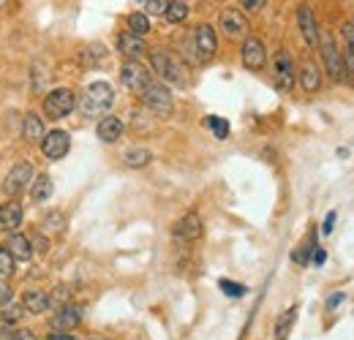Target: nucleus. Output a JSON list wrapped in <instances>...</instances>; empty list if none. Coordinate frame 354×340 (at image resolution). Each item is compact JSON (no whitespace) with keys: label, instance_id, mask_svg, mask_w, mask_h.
<instances>
[{"label":"nucleus","instance_id":"obj_6","mask_svg":"<svg viewBox=\"0 0 354 340\" xmlns=\"http://www.w3.org/2000/svg\"><path fill=\"white\" fill-rule=\"evenodd\" d=\"M191 46H194L196 63H210V60L216 57V52H218V36H216V28H213V25H207V22L196 25Z\"/></svg>","mask_w":354,"mask_h":340},{"label":"nucleus","instance_id":"obj_29","mask_svg":"<svg viewBox=\"0 0 354 340\" xmlns=\"http://www.w3.org/2000/svg\"><path fill=\"white\" fill-rule=\"evenodd\" d=\"M205 128H210L216 139H226L229 136V123L223 117H205Z\"/></svg>","mask_w":354,"mask_h":340},{"label":"nucleus","instance_id":"obj_33","mask_svg":"<svg viewBox=\"0 0 354 340\" xmlns=\"http://www.w3.org/2000/svg\"><path fill=\"white\" fill-rule=\"evenodd\" d=\"M221 289L223 294H229V297H243L245 294V289L240 283H232V281H221Z\"/></svg>","mask_w":354,"mask_h":340},{"label":"nucleus","instance_id":"obj_36","mask_svg":"<svg viewBox=\"0 0 354 340\" xmlns=\"http://www.w3.org/2000/svg\"><path fill=\"white\" fill-rule=\"evenodd\" d=\"M333 226H335V210H333V213H327V218H324V223H322V234L327 237V234L333 232Z\"/></svg>","mask_w":354,"mask_h":340},{"label":"nucleus","instance_id":"obj_15","mask_svg":"<svg viewBox=\"0 0 354 340\" xmlns=\"http://www.w3.org/2000/svg\"><path fill=\"white\" fill-rule=\"evenodd\" d=\"M202 232H205L202 218H199L196 213H188V215H183V218L177 220L175 240H180V243H196V240L202 237Z\"/></svg>","mask_w":354,"mask_h":340},{"label":"nucleus","instance_id":"obj_7","mask_svg":"<svg viewBox=\"0 0 354 340\" xmlns=\"http://www.w3.org/2000/svg\"><path fill=\"white\" fill-rule=\"evenodd\" d=\"M272 77H275V85L281 90H292L295 82H297V71H295V60L286 49H278L275 57H272Z\"/></svg>","mask_w":354,"mask_h":340},{"label":"nucleus","instance_id":"obj_25","mask_svg":"<svg viewBox=\"0 0 354 340\" xmlns=\"http://www.w3.org/2000/svg\"><path fill=\"white\" fill-rule=\"evenodd\" d=\"M188 11H191L188 0H169V6H167V11H164V19H167L169 25H180V22L188 19Z\"/></svg>","mask_w":354,"mask_h":340},{"label":"nucleus","instance_id":"obj_37","mask_svg":"<svg viewBox=\"0 0 354 340\" xmlns=\"http://www.w3.org/2000/svg\"><path fill=\"white\" fill-rule=\"evenodd\" d=\"M8 340H36V335H33L30 330H17Z\"/></svg>","mask_w":354,"mask_h":340},{"label":"nucleus","instance_id":"obj_40","mask_svg":"<svg viewBox=\"0 0 354 340\" xmlns=\"http://www.w3.org/2000/svg\"><path fill=\"white\" fill-rule=\"evenodd\" d=\"M44 340H77L71 332H49Z\"/></svg>","mask_w":354,"mask_h":340},{"label":"nucleus","instance_id":"obj_21","mask_svg":"<svg viewBox=\"0 0 354 340\" xmlns=\"http://www.w3.org/2000/svg\"><path fill=\"white\" fill-rule=\"evenodd\" d=\"M44 133H46L44 120H41L36 112H28V115H25V120H22V136H25L28 142H33V144H36V142H41V139H44Z\"/></svg>","mask_w":354,"mask_h":340},{"label":"nucleus","instance_id":"obj_1","mask_svg":"<svg viewBox=\"0 0 354 340\" xmlns=\"http://www.w3.org/2000/svg\"><path fill=\"white\" fill-rule=\"evenodd\" d=\"M115 104V90L109 82H93L85 87V93L77 98V106L85 117H101L112 109Z\"/></svg>","mask_w":354,"mask_h":340},{"label":"nucleus","instance_id":"obj_27","mask_svg":"<svg viewBox=\"0 0 354 340\" xmlns=\"http://www.w3.org/2000/svg\"><path fill=\"white\" fill-rule=\"evenodd\" d=\"M295 316H297V310L295 308H289L281 319H278V324H275V338L278 340H286V335H289V327L295 324Z\"/></svg>","mask_w":354,"mask_h":340},{"label":"nucleus","instance_id":"obj_24","mask_svg":"<svg viewBox=\"0 0 354 340\" xmlns=\"http://www.w3.org/2000/svg\"><path fill=\"white\" fill-rule=\"evenodd\" d=\"M153 161V153L147 150V147H131V150H126V155H123V164L129 167V169H142V167H147Z\"/></svg>","mask_w":354,"mask_h":340},{"label":"nucleus","instance_id":"obj_31","mask_svg":"<svg viewBox=\"0 0 354 340\" xmlns=\"http://www.w3.org/2000/svg\"><path fill=\"white\" fill-rule=\"evenodd\" d=\"M14 270H17L14 256L8 254L6 248H0V278H11V275H14Z\"/></svg>","mask_w":354,"mask_h":340},{"label":"nucleus","instance_id":"obj_10","mask_svg":"<svg viewBox=\"0 0 354 340\" xmlns=\"http://www.w3.org/2000/svg\"><path fill=\"white\" fill-rule=\"evenodd\" d=\"M80 321H82V305L66 302V305H60L57 313L52 316V330H55V332H71V330L80 327Z\"/></svg>","mask_w":354,"mask_h":340},{"label":"nucleus","instance_id":"obj_41","mask_svg":"<svg viewBox=\"0 0 354 340\" xmlns=\"http://www.w3.org/2000/svg\"><path fill=\"white\" fill-rule=\"evenodd\" d=\"M338 302H344V294H333V297L327 299V308H330V310H333V308H335V305H338Z\"/></svg>","mask_w":354,"mask_h":340},{"label":"nucleus","instance_id":"obj_42","mask_svg":"<svg viewBox=\"0 0 354 340\" xmlns=\"http://www.w3.org/2000/svg\"><path fill=\"white\" fill-rule=\"evenodd\" d=\"M6 6H8V0H0V11H3V8H6Z\"/></svg>","mask_w":354,"mask_h":340},{"label":"nucleus","instance_id":"obj_2","mask_svg":"<svg viewBox=\"0 0 354 340\" xmlns=\"http://www.w3.org/2000/svg\"><path fill=\"white\" fill-rule=\"evenodd\" d=\"M150 66H153V71L158 74V79H161L164 85L183 87L185 82H188L185 63L177 60L175 55L167 52V49H153V52H150Z\"/></svg>","mask_w":354,"mask_h":340},{"label":"nucleus","instance_id":"obj_8","mask_svg":"<svg viewBox=\"0 0 354 340\" xmlns=\"http://www.w3.org/2000/svg\"><path fill=\"white\" fill-rule=\"evenodd\" d=\"M39 144H41V153L49 161H63L68 155V150H71V136L63 128H55V131H46L44 139Z\"/></svg>","mask_w":354,"mask_h":340},{"label":"nucleus","instance_id":"obj_32","mask_svg":"<svg viewBox=\"0 0 354 340\" xmlns=\"http://www.w3.org/2000/svg\"><path fill=\"white\" fill-rule=\"evenodd\" d=\"M167 6H169V0H145V14L147 17H164V11H167Z\"/></svg>","mask_w":354,"mask_h":340},{"label":"nucleus","instance_id":"obj_11","mask_svg":"<svg viewBox=\"0 0 354 340\" xmlns=\"http://www.w3.org/2000/svg\"><path fill=\"white\" fill-rule=\"evenodd\" d=\"M33 167L30 164H17V167H11V171L6 174V182H3V191L8 193V196H17V193H22L30 182H33Z\"/></svg>","mask_w":354,"mask_h":340},{"label":"nucleus","instance_id":"obj_19","mask_svg":"<svg viewBox=\"0 0 354 340\" xmlns=\"http://www.w3.org/2000/svg\"><path fill=\"white\" fill-rule=\"evenodd\" d=\"M6 251L14 256V261H30V256H33V243L25 237V234H8V245H6Z\"/></svg>","mask_w":354,"mask_h":340},{"label":"nucleus","instance_id":"obj_28","mask_svg":"<svg viewBox=\"0 0 354 340\" xmlns=\"http://www.w3.org/2000/svg\"><path fill=\"white\" fill-rule=\"evenodd\" d=\"M22 316H25V308H22V305H14V302L3 305V313H0L3 324H17V321H19Z\"/></svg>","mask_w":354,"mask_h":340},{"label":"nucleus","instance_id":"obj_30","mask_svg":"<svg viewBox=\"0 0 354 340\" xmlns=\"http://www.w3.org/2000/svg\"><path fill=\"white\" fill-rule=\"evenodd\" d=\"M104 57H106V52H104L101 46H88L85 55H82V63H85L88 68H93V66H98Z\"/></svg>","mask_w":354,"mask_h":340},{"label":"nucleus","instance_id":"obj_35","mask_svg":"<svg viewBox=\"0 0 354 340\" xmlns=\"http://www.w3.org/2000/svg\"><path fill=\"white\" fill-rule=\"evenodd\" d=\"M11 297H14V294H11V286H6V281L0 278V305H8Z\"/></svg>","mask_w":354,"mask_h":340},{"label":"nucleus","instance_id":"obj_22","mask_svg":"<svg viewBox=\"0 0 354 340\" xmlns=\"http://www.w3.org/2000/svg\"><path fill=\"white\" fill-rule=\"evenodd\" d=\"M52 191H55V185H52V177H49L46 171H41V174L33 177V182H30V196H33L36 205L46 202V199L52 196Z\"/></svg>","mask_w":354,"mask_h":340},{"label":"nucleus","instance_id":"obj_16","mask_svg":"<svg viewBox=\"0 0 354 340\" xmlns=\"http://www.w3.org/2000/svg\"><path fill=\"white\" fill-rule=\"evenodd\" d=\"M98 139L101 142H106V144H115V142H120V136L126 133V123L120 120V117H115V115H104L101 120H98Z\"/></svg>","mask_w":354,"mask_h":340},{"label":"nucleus","instance_id":"obj_12","mask_svg":"<svg viewBox=\"0 0 354 340\" xmlns=\"http://www.w3.org/2000/svg\"><path fill=\"white\" fill-rule=\"evenodd\" d=\"M240 57H243V66L248 68V71H262L267 63V52H265V41L262 39H257V36H248L245 41H243V52H240Z\"/></svg>","mask_w":354,"mask_h":340},{"label":"nucleus","instance_id":"obj_4","mask_svg":"<svg viewBox=\"0 0 354 340\" xmlns=\"http://www.w3.org/2000/svg\"><path fill=\"white\" fill-rule=\"evenodd\" d=\"M319 49H322V60H324V71H327V77H330L333 82H338V85L346 82V79H349V71H346L344 55H341V49H338L335 39H333L330 33L319 36Z\"/></svg>","mask_w":354,"mask_h":340},{"label":"nucleus","instance_id":"obj_9","mask_svg":"<svg viewBox=\"0 0 354 340\" xmlns=\"http://www.w3.org/2000/svg\"><path fill=\"white\" fill-rule=\"evenodd\" d=\"M150 79H153L150 68H145L139 60H126L120 66V85L126 87V90H131V93H139Z\"/></svg>","mask_w":354,"mask_h":340},{"label":"nucleus","instance_id":"obj_5","mask_svg":"<svg viewBox=\"0 0 354 340\" xmlns=\"http://www.w3.org/2000/svg\"><path fill=\"white\" fill-rule=\"evenodd\" d=\"M74 106H77V95L68 87H55V90H49V95L44 98V115L49 120L68 117L74 112Z\"/></svg>","mask_w":354,"mask_h":340},{"label":"nucleus","instance_id":"obj_14","mask_svg":"<svg viewBox=\"0 0 354 340\" xmlns=\"http://www.w3.org/2000/svg\"><path fill=\"white\" fill-rule=\"evenodd\" d=\"M297 28H300L303 41L308 44V46H319V36H322V30H319V25H316L313 8H310L308 3H303V6L297 8Z\"/></svg>","mask_w":354,"mask_h":340},{"label":"nucleus","instance_id":"obj_3","mask_svg":"<svg viewBox=\"0 0 354 340\" xmlns=\"http://www.w3.org/2000/svg\"><path fill=\"white\" fill-rule=\"evenodd\" d=\"M139 95H142V104L150 112L161 115V117H169L175 112V95H172L169 85H164V82H153L150 79L147 85L139 90Z\"/></svg>","mask_w":354,"mask_h":340},{"label":"nucleus","instance_id":"obj_20","mask_svg":"<svg viewBox=\"0 0 354 340\" xmlns=\"http://www.w3.org/2000/svg\"><path fill=\"white\" fill-rule=\"evenodd\" d=\"M297 82L300 87L306 90V93H316L319 87H322V71H319V66L316 63H303V68H300V74H297Z\"/></svg>","mask_w":354,"mask_h":340},{"label":"nucleus","instance_id":"obj_39","mask_svg":"<svg viewBox=\"0 0 354 340\" xmlns=\"http://www.w3.org/2000/svg\"><path fill=\"white\" fill-rule=\"evenodd\" d=\"M313 264H316V267H322V264H324V261H327V254H324V251H322V248H313Z\"/></svg>","mask_w":354,"mask_h":340},{"label":"nucleus","instance_id":"obj_18","mask_svg":"<svg viewBox=\"0 0 354 340\" xmlns=\"http://www.w3.org/2000/svg\"><path fill=\"white\" fill-rule=\"evenodd\" d=\"M118 49H120V55L126 60H139V57H145V39L133 36L131 30H126V33L118 36Z\"/></svg>","mask_w":354,"mask_h":340},{"label":"nucleus","instance_id":"obj_26","mask_svg":"<svg viewBox=\"0 0 354 340\" xmlns=\"http://www.w3.org/2000/svg\"><path fill=\"white\" fill-rule=\"evenodd\" d=\"M150 17L147 14H142V11H133V14H129V30H131L133 36H147L150 33Z\"/></svg>","mask_w":354,"mask_h":340},{"label":"nucleus","instance_id":"obj_43","mask_svg":"<svg viewBox=\"0 0 354 340\" xmlns=\"http://www.w3.org/2000/svg\"><path fill=\"white\" fill-rule=\"evenodd\" d=\"M139 3H145V0H139Z\"/></svg>","mask_w":354,"mask_h":340},{"label":"nucleus","instance_id":"obj_13","mask_svg":"<svg viewBox=\"0 0 354 340\" xmlns=\"http://www.w3.org/2000/svg\"><path fill=\"white\" fill-rule=\"evenodd\" d=\"M218 25L229 39H243L248 33V17L237 8H223L221 17H218Z\"/></svg>","mask_w":354,"mask_h":340},{"label":"nucleus","instance_id":"obj_38","mask_svg":"<svg viewBox=\"0 0 354 340\" xmlns=\"http://www.w3.org/2000/svg\"><path fill=\"white\" fill-rule=\"evenodd\" d=\"M46 220H49V226L63 229V215H60V213H49V215H46Z\"/></svg>","mask_w":354,"mask_h":340},{"label":"nucleus","instance_id":"obj_34","mask_svg":"<svg viewBox=\"0 0 354 340\" xmlns=\"http://www.w3.org/2000/svg\"><path fill=\"white\" fill-rule=\"evenodd\" d=\"M240 6H243V11H248V14H257V11H262L265 8L267 0H237Z\"/></svg>","mask_w":354,"mask_h":340},{"label":"nucleus","instance_id":"obj_17","mask_svg":"<svg viewBox=\"0 0 354 340\" xmlns=\"http://www.w3.org/2000/svg\"><path fill=\"white\" fill-rule=\"evenodd\" d=\"M19 226H22V205L14 202V199L6 202V205H0V232L14 234Z\"/></svg>","mask_w":354,"mask_h":340},{"label":"nucleus","instance_id":"obj_23","mask_svg":"<svg viewBox=\"0 0 354 340\" xmlns=\"http://www.w3.org/2000/svg\"><path fill=\"white\" fill-rule=\"evenodd\" d=\"M22 308H25V313H44L46 308H49V297H46L44 292L30 289V292L22 294Z\"/></svg>","mask_w":354,"mask_h":340}]
</instances>
